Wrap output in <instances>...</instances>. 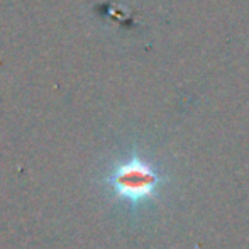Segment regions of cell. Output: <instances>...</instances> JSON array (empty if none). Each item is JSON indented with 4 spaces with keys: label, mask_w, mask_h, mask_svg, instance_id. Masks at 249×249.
Returning a JSON list of instances; mask_svg holds the SVG:
<instances>
[{
    "label": "cell",
    "mask_w": 249,
    "mask_h": 249,
    "mask_svg": "<svg viewBox=\"0 0 249 249\" xmlns=\"http://www.w3.org/2000/svg\"><path fill=\"white\" fill-rule=\"evenodd\" d=\"M158 183V175L139 160L122 164L112 177V187L121 197L127 200H141L149 197Z\"/></svg>",
    "instance_id": "1"
}]
</instances>
